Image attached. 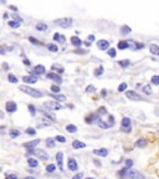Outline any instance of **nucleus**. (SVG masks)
<instances>
[{
  "label": "nucleus",
  "instance_id": "obj_1",
  "mask_svg": "<svg viewBox=\"0 0 159 179\" xmlns=\"http://www.w3.org/2000/svg\"><path fill=\"white\" fill-rule=\"evenodd\" d=\"M121 175L126 179H144V177H143L141 173H138L134 169H131V168H127V167L122 169Z\"/></svg>",
  "mask_w": 159,
  "mask_h": 179
},
{
  "label": "nucleus",
  "instance_id": "obj_2",
  "mask_svg": "<svg viewBox=\"0 0 159 179\" xmlns=\"http://www.w3.org/2000/svg\"><path fill=\"white\" fill-rule=\"evenodd\" d=\"M20 90H21L23 92L30 94L31 97H35V98H40V97H42V92H40L39 90L33 88V87H30V86H25V85H23V86H20Z\"/></svg>",
  "mask_w": 159,
  "mask_h": 179
},
{
  "label": "nucleus",
  "instance_id": "obj_3",
  "mask_svg": "<svg viewBox=\"0 0 159 179\" xmlns=\"http://www.w3.org/2000/svg\"><path fill=\"white\" fill-rule=\"evenodd\" d=\"M55 24L59 25L60 28H63V29H68L72 26V19L70 18H62V19H57L55 20Z\"/></svg>",
  "mask_w": 159,
  "mask_h": 179
},
{
  "label": "nucleus",
  "instance_id": "obj_4",
  "mask_svg": "<svg viewBox=\"0 0 159 179\" xmlns=\"http://www.w3.org/2000/svg\"><path fill=\"white\" fill-rule=\"evenodd\" d=\"M44 107H46L47 109H51V111H59V109H62V106L57 101H47V102L44 103Z\"/></svg>",
  "mask_w": 159,
  "mask_h": 179
},
{
  "label": "nucleus",
  "instance_id": "obj_5",
  "mask_svg": "<svg viewBox=\"0 0 159 179\" xmlns=\"http://www.w3.org/2000/svg\"><path fill=\"white\" fill-rule=\"evenodd\" d=\"M126 96H127V98H129V99H132V101H142V97L139 96L138 93H136L134 91H128L126 93Z\"/></svg>",
  "mask_w": 159,
  "mask_h": 179
},
{
  "label": "nucleus",
  "instance_id": "obj_6",
  "mask_svg": "<svg viewBox=\"0 0 159 179\" xmlns=\"http://www.w3.org/2000/svg\"><path fill=\"white\" fill-rule=\"evenodd\" d=\"M122 128L124 132H131V119L128 117H124L122 119Z\"/></svg>",
  "mask_w": 159,
  "mask_h": 179
},
{
  "label": "nucleus",
  "instance_id": "obj_7",
  "mask_svg": "<svg viewBox=\"0 0 159 179\" xmlns=\"http://www.w3.org/2000/svg\"><path fill=\"white\" fill-rule=\"evenodd\" d=\"M34 154H35L36 157H39L40 159H42V161H46V159H49V154H47L46 152L41 151V149H35V151H34Z\"/></svg>",
  "mask_w": 159,
  "mask_h": 179
},
{
  "label": "nucleus",
  "instance_id": "obj_8",
  "mask_svg": "<svg viewBox=\"0 0 159 179\" xmlns=\"http://www.w3.org/2000/svg\"><path fill=\"white\" fill-rule=\"evenodd\" d=\"M5 108H6V111L9 113H13V112H15L18 109V106H16V103L15 102L9 101V102H6V104H5Z\"/></svg>",
  "mask_w": 159,
  "mask_h": 179
},
{
  "label": "nucleus",
  "instance_id": "obj_9",
  "mask_svg": "<svg viewBox=\"0 0 159 179\" xmlns=\"http://www.w3.org/2000/svg\"><path fill=\"white\" fill-rule=\"evenodd\" d=\"M46 77L49 78V80H52V81H55L56 83H61L62 80H61V77L60 75H57V73H54V72H50V73H47Z\"/></svg>",
  "mask_w": 159,
  "mask_h": 179
},
{
  "label": "nucleus",
  "instance_id": "obj_10",
  "mask_svg": "<svg viewBox=\"0 0 159 179\" xmlns=\"http://www.w3.org/2000/svg\"><path fill=\"white\" fill-rule=\"evenodd\" d=\"M97 46H98L99 50H107L109 47V43L107 40H99L97 43Z\"/></svg>",
  "mask_w": 159,
  "mask_h": 179
},
{
  "label": "nucleus",
  "instance_id": "obj_11",
  "mask_svg": "<svg viewBox=\"0 0 159 179\" xmlns=\"http://www.w3.org/2000/svg\"><path fill=\"white\" fill-rule=\"evenodd\" d=\"M67 167L70 170H77V163L73 158H70L68 159V163H67Z\"/></svg>",
  "mask_w": 159,
  "mask_h": 179
},
{
  "label": "nucleus",
  "instance_id": "obj_12",
  "mask_svg": "<svg viewBox=\"0 0 159 179\" xmlns=\"http://www.w3.org/2000/svg\"><path fill=\"white\" fill-rule=\"evenodd\" d=\"M33 73H35V75H44V73H45V67L42 66V65L35 66V68L33 70Z\"/></svg>",
  "mask_w": 159,
  "mask_h": 179
},
{
  "label": "nucleus",
  "instance_id": "obj_13",
  "mask_svg": "<svg viewBox=\"0 0 159 179\" xmlns=\"http://www.w3.org/2000/svg\"><path fill=\"white\" fill-rule=\"evenodd\" d=\"M40 143V139H35V141H31V142H28V143H25L24 147L26 148H30V149H35V147Z\"/></svg>",
  "mask_w": 159,
  "mask_h": 179
},
{
  "label": "nucleus",
  "instance_id": "obj_14",
  "mask_svg": "<svg viewBox=\"0 0 159 179\" xmlns=\"http://www.w3.org/2000/svg\"><path fill=\"white\" fill-rule=\"evenodd\" d=\"M23 81L26 82V83H35L36 81H38V77H35V76H24L23 77Z\"/></svg>",
  "mask_w": 159,
  "mask_h": 179
},
{
  "label": "nucleus",
  "instance_id": "obj_15",
  "mask_svg": "<svg viewBox=\"0 0 159 179\" xmlns=\"http://www.w3.org/2000/svg\"><path fill=\"white\" fill-rule=\"evenodd\" d=\"M93 153L96 154V156H101V157H106L108 154V151L106 149V148H101V149H94L93 151Z\"/></svg>",
  "mask_w": 159,
  "mask_h": 179
},
{
  "label": "nucleus",
  "instance_id": "obj_16",
  "mask_svg": "<svg viewBox=\"0 0 159 179\" xmlns=\"http://www.w3.org/2000/svg\"><path fill=\"white\" fill-rule=\"evenodd\" d=\"M62 158H63L62 152H59V153L56 154V161H57V164H59V167H60L61 170L63 169V167H62Z\"/></svg>",
  "mask_w": 159,
  "mask_h": 179
},
{
  "label": "nucleus",
  "instance_id": "obj_17",
  "mask_svg": "<svg viewBox=\"0 0 159 179\" xmlns=\"http://www.w3.org/2000/svg\"><path fill=\"white\" fill-rule=\"evenodd\" d=\"M72 147L75 149H80V148H84V147H86V144H84L83 142H80V141H73Z\"/></svg>",
  "mask_w": 159,
  "mask_h": 179
},
{
  "label": "nucleus",
  "instance_id": "obj_18",
  "mask_svg": "<svg viewBox=\"0 0 159 179\" xmlns=\"http://www.w3.org/2000/svg\"><path fill=\"white\" fill-rule=\"evenodd\" d=\"M54 40L56 41V43H65V36L63 35H60L59 33H56L54 35Z\"/></svg>",
  "mask_w": 159,
  "mask_h": 179
},
{
  "label": "nucleus",
  "instance_id": "obj_19",
  "mask_svg": "<svg viewBox=\"0 0 159 179\" xmlns=\"http://www.w3.org/2000/svg\"><path fill=\"white\" fill-rule=\"evenodd\" d=\"M96 119H99L98 116H97V114H91V116H88V117H86L84 122H86V123H92V122H94Z\"/></svg>",
  "mask_w": 159,
  "mask_h": 179
},
{
  "label": "nucleus",
  "instance_id": "obj_20",
  "mask_svg": "<svg viewBox=\"0 0 159 179\" xmlns=\"http://www.w3.org/2000/svg\"><path fill=\"white\" fill-rule=\"evenodd\" d=\"M66 131L68 133H76L77 132V127L75 124H67L66 126Z\"/></svg>",
  "mask_w": 159,
  "mask_h": 179
},
{
  "label": "nucleus",
  "instance_id": "obj_21",
  "mask_svg": "<svg viewBox=\"0 0 159 179\" xmlns=\"http://www.w3.org/2000/svg\"><path fill=\"white\" fill-rule=\"evenodd\" d=\"M71 44L73 45V46H81V44H82V41L80 40L77 36H72L71 38Z\"/></svg>",
  "mask_w": 159,
  "mask_h": 179
},
{
  "label": "nucleus",
  "instance_id": "obj_22",
  "mask_svg": "<svg viewBox=\"0 0 159 179\" xmlns=\"http://www.w3.org/2000/svg\"><path fill=\"white\" fill-rule=\"evenodd\" d=\"M117 46H118L119 50H126V49L129 47V43H127V41H119Z\"/></svg>",
  "mask_w": 159,
  "mask_h": 179
},
{
  "label": "nucleus",
  "instance_id": "obj_23",
  "mask_svg": "<svg viewBox=\"0 0 159 179\" xmlns=\"http://www.w3.org/2000/svg\"><path fill=\"white\" fill-rule=\"evenodd\" d=\"M36 30H39V31H46L47 30V25L45 23H38V24H36Z\"/></svg>",
  "mask_w": 159,
  "mask_h": 179
},
{
  "label": "nucleus",
  "instance_id": "obj_24",
  "mask_svg": "<svg viewBox=\"0 0 159 179\" xmlns=\"http://www.w3.org/2000/svg\"><path fill=\"white\" fill-rule=\"evenodd\" d=\"M149 50H150V52H152L153 55H159V47H158L157 45L152 44V45L149 46Z\"/></svg>",
  "mask_w": 159,
  "mask_h": 179
},
{
  "label": "nucleus",
  "instance_id": "obj_25",
  "mask_svg": "<svg viewBox=\"0 0 159 179\" xmlns=\"http://www.w3.org/2000/svg\"><path fill=\"white\" fill-rule=\"evenodd\" d=\"M131 31H132L131 28H129V26H127V25H123V26L121 28V34H122V35H127V34H129Z\"/></svg>",
  "mask_w": 159,
  "mask_h": 179
},
{
  "label": "nucleus",
  "instance_id": "obj_26",
  "mask_svg": "<svg viewBox=\"0 0 159 179\" xmlns=\"http://www.w3.org/2000/svg\"><path fill=\"white\" fill-rule=\"evenodd\" d=\"M42 113H44L47 118H51V121H56V116L52 113V112H50V111H45V109H44V111H42Z\"/></svg>",
  "mask_w": 159,
  "mask_h": 179
},
{
  "label": "nucleus",
  "instance_id": "obj_27",
  "mask_svg": "<svg viewBox=\"0 0 159 179\" xmlns=\"http://www.w3.org/2000/svg\"><path fill=\"white\" fill-rule=\"evenodd\" d=\"M136 146L137 147H139V148H143V147H146L147 146V141L146 139H143V138H141V139H138L136 142Z\"/></svg>",
  "mask_w": 159,
  "mask_h": 179
},
{
  "label": "nucleus",
  "instance_id": "obj_28",
  "mask_svg": "<svg viewBox=\"0 0 159 179\" xmlns=\"http://www.w3.org/2000/svg\"><path fill=\"white\" fill-rule=\"evenodd\" d=\"M52 98H55L57 102H63V101H66V97L63 96V94H57V96L52 94Z\"/></svg>",
  "mask_w": 159,
  "mask_h": 179
},
{
  "label": "nucleus",
  "instance_id": "obj_29",
  "mask_svg": "<svg viewBox=\"0 0 159 179\" xmlns=\"http://www.w3.org/2000/svg\"><path fill=\"white\" fill-rule=\"evenodd\" d=\"M52 70H55L56 72H59V73H62L63 72V67L60 66L59 64H54L52 65Z\"/></svg>",
  "mask_w": 159,
  "mask_h": 179
},
{
  "label": "nucleus",
  "instance_id": "obj_30",
  "mask_svg": "<svg viewBox=\"0 0 159 179\" xmlns=\"http://www.w3.org/2000/svg\"><path fill=\"white\" fill-rule=\"evenodd\" d=\"M28 163H29V166H30V167H33V168L38 167V164H39V162L36 161V159H34V158H30V159L28 161Z\"/></svg>",
  "mask_w": 159,
  "mask_h": 179
},
{
  "label": "nucleus",
  "instance_id": "obj_31",
  "mask_svg": "<svg viewBox=\"0 0 159 179\" xmlns=\"http://www.w3.org/2000/svg\"><path fill=\"white\" fill-rule=\"evenodd\" d=\"M102 73H103V66H99V67H97L96 70H94V76H96V77L101 76Z\"/></svg>",
  "mask_w": 159,
  "mask_h": 179
},
{
  "label": "nucleus",
  "instance_id": "obj_32",
  "mask_svg": "<svg viewBox=\"0 0 159 179\" xmlns=\"http://www.w3.org/2000/svg\"><path fill=\"white\" fill-rule=\"evenodd\" d=\"M20 134V131L18 129H10V137L11 138H15V137H18Z\"/></svg>",
  "mask_w": 159,
  "mask_h": 179
},
{
  "label": "nucleus",
  "instance_id": "obj_33",
  "mask_svg": "<svg viewBox=\"0 0 159 179\" xmlns=\"http://www.w3.org/2000/svg\"><path fill=\"white\" fill-rule=\"evenodd\" d=\"M143 92H144L146 94H152V87L149 86V85H147V86H144L143 87Z\"/></svg>",
  "mask_w": 159,
  "mask_h": 179
},
{
  "label": "nucleus",
  "instance_id": "obj_34",
  "mask_svg": "<svg viewBox=\"0 0 159 179\" xmlns=\"http://www.w3.org/2000/svg\"><path fill=\"white\" fill-rule=\"evenodd\" d=\"M8 80L11 82V83H16L18 82V78H16V76H14L13 73H10V75L8 76Z\"/></svg>",
  "mask_w": 159,
  "mask_h": 179
},
{
  "label": "nucleus",
  "instance_id": "obj_35",
  "mask_svg": "<svg viewBox=\"0 0 159 179\" xmlns=\"http://www.w3.org/2000/svg\"><path fill=\"white\" fill-rule=\"evenodd\" d=\"M20 24H21L20 21H9V26H10V28H14V29L19 28Z\"/></svg>",
  "mask_w": 159,
  "mask_h": 179
},
{
  "label": "nucleus",
  "instance_id": "obj_36",
  "mask_svg": "<svg viewBox=\"0 0 159 179\" xmlns=\"http://www.w3.org/2000/svg\"><path fill=\"white\" fill-rule=\"evenodd\" d=\"M47 47H49V50L52 51V52H56L57 50H59V47H57L56 45H54V44H49V45H47Z\"/></svg>",
  "mask_w": 159,
  "mask_h": 179
},
{
  "label": "nucleus",
  "instance_id": "obj_37",
  "mask_svg": "<svg viewBox=\"0 0 159 179\" xmlns=\"http://www.w3.org/2000/svg\"><path fill=\"white\" fill-rule=\"evenodd\" d=\"M98 124H99V127H101V128H108V127H112V126H111L109 123H104L103 121H99Z\"/></svg>",
  "mask_w": 159,
  "mask_h": 179
},
{
  "label": "nucleus",
  "instance_id": "obj_38",
  "mask_svg": "<svg viewBox=\"0 0 159 179\" xmlns=\"http://www.w3.org/2000/svg\"><path fill=\"white\" fill-rule=\"evenodd\" d=\"M51 92L52 93H60V87L56 86V85H52L51 86Z\"/></svg>",
  "mask_w": 159,
  "mask_h": 179
},
{
  "label": "nucleus",
  "instance_id": "obj_39",
  "mask_svg": "<svg viewBox=\"0 0 159 179\" xmlns=\"http://www.w3.org/2000/svg\"><path fill=\"white\" fill-rule=\"evenodd\" d=\"M152 83H153V85H157L158 86L159 85V76H157V75L153 76L152 77Z\"/></svg>",
  "mask_w": 159,
  "mask_h": 179
},
{
  "label": "nucleus",
  "instance_id": "obj_40",
  "mask_svg": "<svg viewBox=\"0 0 159 179\" xmlns=\"http://www.w3.org/2000/svg\"><path fill=\"white\" fill-rule=\"evenodd\" d=\"M126 88H127V83L123 82V83H121V85L118 86V91H119V92H123Z\"/></svg>",
  "mask_w": 159,
  "mask_h": 179
},
{
  "label": "nucleus",
  "instance_id": "obj_41",
  "mask_svg": "<svg viewBox=\"0 0 159 179\" xmlns=\"http://www.w3.org/2000/svg\"><path fill=\"white\" fill-rule=\"evenodd\" d=\"M55 168H56L55 164H49V166L46 167V170L49 172V173H51V172H54V170H55Z\"/></svg>",
  "mask_w": 159,
  "mask_h": 179
},
{
  "label": "nucleus",
  "instance_id": "obj_42",
  "mask_svg": "<svg viewBox=\"0 0 159 179\" xmlns=\"http://www.w3.org/2000/svg\"><path fill=\"white\" fill-rule=\"evenodd\" d=\"M55 139H56L57 142H61V143H65V142H66V138H65L63 136H57Z\"/></svg>",
  "mask_w": 159,
  "mask_h": 179
},
{
  "label": "nucleus",
  "instance_id": "obj_43",
  "mask_svg": "<svg viewBox=\"0 0 159 179\" xmlns=\"http://www.w3.org/2000/svg\"><path fill=\"white\" fill-rule=\"evenodd\" d=\"M29 109H30V112L33 116L36 114V109H35V106H33V104H29Z\"/></svg>",
  "mask_w": 159,
  "mask_h": 179
},
{
  "label": "nucleus",
  "instance_id": "obj_44",
  "mask_svg": "<svg viewBox=\"0 0 159 179\" xmlns=\"http://www.w3.org/2000/svg\"><path fill=\"white\" fill-rule=\"evenodd\" d=\"M26 133L30 134V136H35L36 134V131L33 129V128H29V129H26Z\"/></svg>",
  "mask_w": 159,
  "mask_h": 179
},
{
  "label": "nucleus",
  "instance_id": "obj_45",
  "mask_svg": "<svg viewBox=\"0 0 159 179\" xmlns=\"http://www.w3.org/2000/svg\"><path fill=\"white\" fill-rule=\"evenodd\" d=\"M46 144H47V147H51V148H52V147H54L55 146V142H54V139H49V141H47L46 142Z\"/></svg>",
  "mask_w": 159,
  "mask_h": 179
},
{
  "label": "nucleus",
  "instance_id": "obj_46",
  "mask_svg": "<svg viewBox=\"0 0 159 179\" xmlns=\"http://www.w3.org/2000/svg\"><path fill=\"white\" fill-rule=\"evenodd\" d=\"M119 65H121L122 67L128 66V65H129V60H126V61H119Z\"/></svg>",
  "mask_w": 159,
  "mask_h": 179
},
{
  "label": "nucleus",
  "instance_id": "obj_47",
  "mask_svg": "<svg viewBox=\"0 0 159 179\" xmlns=\"http://www.w3.org/2000/svg\"><path fill=\"white\" fill-rule=\"evenodd\" d=\"M132 166H133V161L127 159V161H126V167H127V168H131Z\"/></svg>",
  "mask_w": 159,
  "mask_h": 179
},
{
  "label": "nucleus",
  "instance_id": "obj_48",
  "mask_svg": "<svg viewBox=\"0 0 159 179\" xmlns=\"http://www.w3.org/2000/svg\"><path fill=\"white\" fill-rule=\"evenodd\" d=\"M108 55H109L111 57H116V50H114V49H109Z\"/></svg>",
  "mask_w": 159,
  "mask_h": 179
},
{
  "label": "nucleus",
  "instance_id": "obj_49",
  "mask_svg": "<svg viewBox=\"0 0 159 179\" xmlns=\"http://www.w3.org/2000/svg\"><path fill=\"white\" fill-rule=\"evenodd\" d=\"M11 18H14V19H16V21H20V23H23V19H21L20 16H18L16 14H13L11 15Z\"/></svg>",
  "mask_w": 159,
  "mask_h": 179
},
{
  "label": "nucleus",
  "instance_id": "obj_50",
  "mask_svg": "<svg viewBox=\"0 0 159 179\" xmlns=\"http://www.w3.org/2000/svg\"><path fill=\"white\" fill-rule=\"evenodd\" d=\"M86 91H87V92H94V91H96V88H94L93 86H88Z\"/></svg>",
  "mask_w": 159,
  "mask_h": 179
},
{
  "label": "nucleus",
  "instance_id": "obj_51",
  "mask_svg": "<svg viewBox=\"0 0 159 179\" xmlns=\"http://www.w3.org/2000/svg\"><path fill=\"white\" fill-rule=\"evenodd\" d=\"M82 177H83V174H82V173H78V174H76L75 177L72 178V179H82Z\"/></svg>",
  "mask_w": 159,
  "mask_h": 179
},
{
  "label": "nucleus",
  "instance_id": "obj_52",
  "mask_svg": "<svg viewBox=\"0 0 159 179\" xmlns=\"http://www.w3.org/2000/svg\"><path fill=\"white\" fill-rule=\"evenodd\" d=\"M98 113H99V114L106 113V108H104V107H101V108H99V111H98Z\"/></svg>",
  "mask_w": 159,
  "mask_h": 179
},
{
  "label": "nucleus",
  "instance_id": "obj_53",
  "mask_svg": "<svg viewBox=\"0 0 159 179\" xmlns=\"http://www.w3.org/2000/svg\"><path fill=\"white\" fill-rule=\"evenodd\" d=\"M8 179H18V177L15 174H10V175H8Z\"/></svg>",
  "mask_w": 159,
  "mask_h": 179
},
{
  "label": "nucleus",
  "instance_id": "obj_54",
  "mask_svg": "<svg viewBox=\"0 0 159 179\" xmlns=\"http://www.w3.org/2000/svg\"><path fill=\"white\" fill-rule=\"evenodd\" d=\"M29 40L31 41V43H34V44H40V43H39V41H36V39H34V38H30Z\"/></svg>",
  "mask_w": 159,
  "mask_h": 179
},
{
  "label": "nucleus",
  "instance_id": "obj_55",
  "mask_svg": "<svg viewBox=\"0 0 159 179\" xmlns=\"http://www.w3.org/2000/svg\"><path fill=\"white\" fill-rule=\"evenodd\" d=\"M88 40H89V41H91V43H92V41L94 40V36H93V35H89V36H88Z\"/></svg>",
  "mask_w": 159,
  "mask_h": 179
},
{
  "label": "nucleus",
  "instance_id": "obj_56",
  "mask_svg": "<svg viewBox=\"0 0 159 179\" xmlns=\"http://www.w3.org/2000/svg\"><path fill=\"white\" fill-rule=\"evenodd\" d=\"M24 64H25V65H28V66H29V65H30V61H29V60H28V59H25V60H24Z\"/></svg>",
  "mask_w": 159,
  "mask_h": 179
},
{
  "label": "nucleus",
  "instance_id": "obj_57",
  "mask_svg": "<svg viewBox=\"0 0 159 179\" xmlns=\"http://www.w3.org/2000/svg\"><path fill=\"white\" fill-rule=\"evenodd\" d=\"M24 179H35L34 177H26V178H24Z\"/></svg>",
  "mask_w": 159,
  "mask_h": 179
},
{
  "label": "nucleus",
  "instance_id": "obj_58",
  "mask_svg": "<svg viewBox=\"0 0 159 179\" xmlns=\"http://www.w3.org/2000/svg\"><path fill=\"white\" fill-rule=\"evenodd\" d=\"M87 179H93V178H87Z\"/></svg>",
  "mask_w": 159,
  "mask_h": 179
}]
</instances>
